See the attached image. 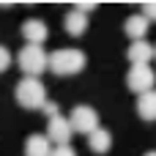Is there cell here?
<instances>
[{"mask_svg":"<svg viewBox=\"0 0 156 156\" xmlns=\"http://www.w3.org/2000/svg\"><path fill=\"white\" fill-rule=\"evenodd\" d=\"M71 123H69V118H63V115H55V118H49V123H47V140L49 143H55V145H71Z\"/></svg>","mask_w":156,"mask_h":156,"instance_id":"cell-6","label":"cell"},{"mask_svg":"<svg viewBox=\"0 0 156 156\" xmlns=\"http://www.w3.org/2000/svg\"><path fill=\"white\" fill-rule=\"evenodd\" d=\"M52 154V143L47 140V134H30L25 140V156H49Z\"/></svg>","mask_w":156,"mask_h":156,"instance_id":"cell-9","label":"cell"},{"mask_svg":"<svg viewBox=\"0 0 156 156\" xmlns=\"http://www.w3.org/2000/svg\"><path fill=\"white\" fill-rule=\"evenodd\" d=\"M16 101H19V107H25V110L41 107V104L47 101V90H44L41 80H36V77H22V80L16 82Z\"/></svg>","mask_w":156,"mask_h":156,"instance_id":"cell-2","label":"cell"},{"mask_svg":"<svg viewBox=\"0 0 156 156\" xmlns=\"http://www.w3.org/2000/svg\"><path fill=\"white\" fill-rule=\"evenodd\" d=\"M154 14H156V5H154V3H145V5H143V16L151 22V19H154Z\"/></svg>","mask_w":156,"mask_h":156,"instance_id":"cell-18","label":"cell"},{"mask_svg":"<svg viewBox=\"0 0 156 156\" xmlns=\"http://www.w3.org/2000/svg\"><path fill=\"white\" fill-rule=\"evenodd\" d=\"M145 156H156V154H154V151H148V154H145Z\"/></svg>","mask_w":156,"mask_h":156,"instance_id":"cell-19","label":"cell"},{"mask_svg":"<svg viewBox=\"0 0 156 156\" xmlns=\"http://www.w3.org/2000/svg\"><path fill=\"white\" fill-rule=\"evenodd\" d=\"M49 156H77V151H74L71 145H58V148H52Z\"/></svg>","mask_w":156,"mask_h":156,"instance_id":"cell-15","label":"cell"},{"mask_svg":"<svg viewBox=\"0 0 156 156\" xmlns=\"http://www.w3.org/2000/svg\"><path fill=\"white\" fill-rule=\"evenodd\" d=\"M93 8H96V3H77V5H74V11H80V14H85V16H88Z\"/></svg>","mask_w":156,"mask_h":156,"instance_id":"cell-17","label":"cell"},{"mask_svg":"<svg viewBox=\"0 0 156 156\" xmlns=\"http://www.w3.org/2000/svg\"><path fill=\"white\" fill-rule=\"evenodd\" d=\"M47 36H49V27H47L41 19H27V22L22 25V38H25L27 44H33V47H41V44L47 41Z\"/></svg>","mask_w":156,"mask_h":156,"instance_id":"cell-7","label":"cell"},{"mask_svg":"<svg viewBox=\"0 0 156 156\" xmlns=\"http://www.w3.org/2000/svg\"><path fill=\"white\" fill-rule=\"evenodd\" d=\"M16 60H19V69H22L25 77H36V80H38V74L47 71V52H44V47L25 44V47L19 49Z\"/></svg>","mask_w":156,"mask_h":156,"instance_id":"cell-3","label":"cell"},{"mask_svg":"<svg viewBox=\"0 0 156 156\" xmlns=\"http://www.w3.org/2000/svg\"><path fill=\"white\" fill-rule=\"evenodd\" d=\"M41 110H44V112H47L49 118H55V115H60V112H58V104H55V101H44V104H41Z\"/></svg>","mask_w":156,"mask_h":156,"instance_id":"cell-16","label":"cell"},{"mask_svg":"<svg viewBox=\"0 0 156 156\" xmlns=\"http://www.w3.org/2000/svg\"><path fill=\"white\" fill-rule=\"evenodd\" d=\"M154 82L156 77L151 71V66H132L126 74V85L132 93H148V90H154Z\"/></svg>","mask_w":156,"mask_h":156,"instance_id":"cell-5","label":"cell"},{"mask_svg":"<svg viewBox=\"0 0 156 156\" xmlns=\"http://www.w3.org/2000/svg\"><path fill=\"white\" fill-rule=\"evenodd\" d=\"M137 112H140V118H143V121H154V118H156V93H154V90L140 93Z\"/></svg>","mask_w":156,"mask_h":156,"instance_id":"cell-13","label":"cell"},{"mask_svg":"<svg viewBox=\"0 0 156 156\" xmlns=\"http://www.w3.org/2000/svg\"><path fill=\"white\" fill-rule=\"evenodd\" d=\"M63 27H66L69 36H82V33L88 30V16L71 8V11L66 14V19H63Z\"/></svg>","mask_w":156,"mask_h":156,"instance_id":"cell-12","label":"cell"},{"mask_svg":"<svg viewBox=\"0 0 156 156\" xmlns=\"http://www.w3.org/2000/svg\"><path fill=\"white\" fill-rule=\"evenodd\" d=\"M8 66H11V52H8V47L0 44V74H3Z\"/></svg>","mask_w":156,"mask_h":156,"instance_id":"cell-14","label":"cell"},{"mask_svg":"<svg viewBox=\"0 0 156 156\" xmlns=\"http://www.w3.org/2000/svg\"><path fill=\"white\" fill-rule=\"evenodd\" d=\"M110 145H112V134L107 132V129H93L90 134H88V148L93 151V154H107L110 151Z\"/></svg>","mask_w":156,"mask_h":156,"instance_id":"cell-11","label":"cell"},{"mask_svg":"<svg viewBox=\"0 0 156 156\" xmlns=\"http://www.w3.org/2000/svg\"><path fill=\"white\" fill-rule=\"evenodd\" d=\"M47 69L58 77H71L80 74L85 69V52L77 47H66V49H55L52 55H47Z\"/></svg>","mask_w":156,"mask_h":156,"instance_id":"cell-1","label":"cell"},{"mask_svg":"<svg viewBox=\"0 0 156 156\" xmlns=\"http://www.w3.org/2000/svg\"><path fill=\"white\" fill-rule=\"evenodd\" d=\"M126 55H129L132 66H148L151 58H154V47L148 41H132V47H129Z\"/></svg>","mask_w":156,"mask_h":156,"instance_id":"cell-8","label":"cell"},{"mask_svg":"<svg viewBox=\"0 0 156 156\" xmlns=\"http://www.w3.org/2000/svg\"><path fill=\"white\" fill-rule=\"evenodd\" d=\"M148 27H151V22H148L143 14H134V16L126 19V36H129L132 41H145Z\"/></svg>","mask_w":156,"mask_h":156,"instance_id":"cell-10","label":"cell"},{"mask_svg":"<svg viewBox=\"0 0 156 156\" xmlns=\"http://www.w3.org/2000/svg\"><path fill=\"white\" fill-rule=\"evenodd\" d=\"M69 123H71V132H80V134L88 137L93 129H99V112L93 107H88V104H80V107L71 110Z\"/></svg>","mask_w":156,"mask_h":156,"instance_id":"cell-4","label":"cell"}]
</instances>
